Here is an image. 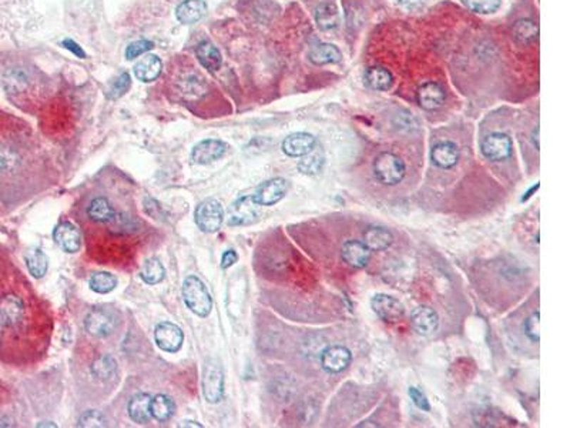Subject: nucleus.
Here are the masks:
<instances>
[{
  "label": "nucleus",
  "mask_w": 570,
  "mask_h": 428,
  "mask_svg": "<svg viewBox=\"0 0 570 428\" xmlns=\"http://www.w3.org/2000/svg\"><path fill=\"white\" fill-rule=\"evenodd\" d=\"M462 4L473 13L489 15L500 8L502 0H462Z\"/></svg>",
  "instance_id": "36"
},
{
  "label": "nucleus",
  "mask_w": 570,
  "mask_h": 428,
  "mask_svg": "<svg viewBox=\"0 0 570 428\" xmlns=\"http://www.w3.org/2000/svg\"><path fill=\"white\" fill-rule=\"evenodd\" d=\"M227 153V145L218 139H206L192 150V160L196 164H210Z\"/></svg>",
  "instance_id": "13"
},
{
  "label": "nucleus",
  "mask_w": 570,
  "mask_h": 428,
  "mask_svg": "<svg viewBox=\"0 0 570 428\" xmlns=\"http://www.w3.org/2000/svg\"><path fill=\"white\" fill-rule=\"evenodd\" d=\"M326 164V156L321 150H312L311 153H308L306 156H304V159L298 163V170L302 174L306 176H315L318 174Z\"/></svg>",
  "instance_id": "32"
},
{
  "label": "nucleus",
  "mask_w": 570,
  "mask_h": 428,
  "mask_svg": "<svg viewBox=\"0 0 570 428\" xmlns=\"http://www.w3.org/2000/svg\"><path fill=\"white\" fill-rule=\"evenodd\" d=\"M164 277H166V270L159 259L151 257L144 262L143 269H142V279L147 284H159L164 280Z\"/></svg>",
  "instance_id": "33"
},
{
  "label": "nucleus",
  "mask_w": 570,
  "mask_h": 428,
  "mask_svg": "<svg viewBox=\"0 0 570 428\" xmlns=\"http://www.w3.org/2000/svg\"><path fill=\"white\" fill-rule=\"evenodd\" d=\"M482 154L490 161H502L512 154V140L504 133H492L481 143Z\"/></svg>",
  "instance_id": "9"
},
{
  "label": "nucleus",
  "mask_w": 570,
  "mask_h": 428,
  "mask_svg": "<svg viewBox=\"0 0 570 428\" xmlns=\"http://www.w3.org/2000/svg\"><path fill=\"white\" fill-rule=\"evenodd\" d=\"M539 128H536L535 129V132H533V143H535V146H536V149L539 150Z\"/></svg>",
  "instance_id": "47"
},
{
  "label": "nucleus",
  "mask_w": 570,
  "mask_h": 428,
  "mask_svg": "<svg viewBox=\"0 0 570 428\" xmlns=\"http://www.w3.org/2000/svg\"><path fill=\"white\" fill-rule=\"evenodd\" d=\"M260 204L254 196H241L228 209L227 223L230 226H249L256 223L261 214Z\"/></svg>",
  "instance_id": "3"
},
{
  "label": "nucleus",
  "mask_w": 570,
  "mask_h": 428,
  "mask_svg": "<svg viewBox=\"0 0 570 428\" xmlns=\"http://www.w3.org/2000/svg\"><path fill=\"white\" fill-rule=\"evenodd\" d=\"M25 260H26V266L27 270L30 271V274L35 279H42L49 267V260L46 257V255L43 253V250L40 249H30L26 255H25Z\"/></svg>",
  "instance_id": "30"
},
{
  "label": "nucleus",
  "mask_w": 570,
  "mask_h": 428,
  "mask_svg": "<svg viewBox=\"0 0 570 428\" xmlns=\"http://www.w3.org/2000/svg\"><path fill=\"white\" fill-rule=\"evenodd\" d=\"M430 160L439 169H452L459 160V149L452 142H440L432 147Z\"/></svg>",
  "instance_id": "19"
},
{
  "label": "nucleus",
  "mask_w": 570,
  "mask_h": 428,
  "mask_svg": "<svg viewBox=\"0 0 570 428\" xmlns=\"http://www.w3.org/2000/svg\"><path fill=\"white\" fill-rule=\"evenodd\" d=\"M539 188H540V185H539V183H538V185L532 186V188H531V189H529V190H528V192H526V193L523 195V197H522V202H528V200H529V199H531V197L533 196V193H536V192H538V189H539Z\"/></svg>",
  "instance_id": "44"
},
{
  "label": "nucleus",
  "mask_w": 570,
  "mask_h": 428,
  "mask_svg": "<svg viewBox=\"0 0 570 428\" xmlns=\"http://www.w3.org/2000/svg\"><path fill=\"white\" fill-rule=\"evenodd\" d=\"M150 401H151V396H149L146 393H140L130 400L129 415L135 422L147 424L151 420Z\"/></svg>",
  "instance_id": "25"
},
{
  "label": "nucleus",
  "mask_w": 570,
  "mask_h": 428,
  "mask_svg": "<svg viewBox=\"0 0 570 428\" xmlns=\"http://www.w3.org/2000/svg\"><path fill=\"white\" fill-rule=\"evenodd\" d=\"M194 219L204 233H216L224 223V210L217 200L207 199L196 209Z\"/></svg>",
  "instance_id": "5"
},
{
  "label": "nucleus",
  "mask_w": 570,
  "mask_h": 428,
  "mask_svg": "<svg viewBox=\"0 0 570 428\" xmlns=\"http://www.w3.org/2000/svg\"><path fill=\"white\" fill-rule=\"evenodd\" d=\"M288 190H290V183L285 178L275 177V178L261 183L256 195H252V196H254V200L260 206L268 207V206H274L278 202H281L285 197V195L288 193Z\"/></svg>",
  "instance_id": "8"
},
{
  "label": "nucleus",
  "mask_w": 570,
  "mask_h": 428,
  "mask_svg": "<svg viewBox=\"0 0 570 428\" xmlns=\"http://www.w3.org/2000/svg\"><path fill=\"white\" fill-rule=\"evenodd\" d=\"M25 313V305L20 297L15 294H8L0 298V320L8 327L18 326Z\"/></svg>",
  "instance_id": "16"
},
{
  "label": "nucleus",
  "mask_w": 570,
  "mask_h": 428,
  "mask_svg": "<svg viewBox=\"0 0 570 428\" xmlns=\"http://www.w3.org/2000/svg\"><path fill=\"white\" fill-rule=\"evenodd\" d=\"M153 47H154V43L150 42V40H137V42H133L132 44L128 46V49H125V59H128V60H133V59H136V57L144 54L146 51L151 50Z\"/></svg>",
  "instance_id": "38"
},
{
  "label": "nucleus",
  "mask_w": 570,
  "mask_h": 428,
  "mask_svg": "<svg viewBox=\"0 0 570 428\" xmlns=\"http://www.w3.org/2000/svg\"><path fill=\"white\" fill-rule=\"evenodd\" d=\"M371 307L375 314L385 323H397L405 314L404 304L388 294H375L371 300Z\"/></svg>",
  "instance_id": "6"
},
{
  "label": "nucleus",
  "mask_w": 570,
  "mask_h": 428,
  "mask_svg": "<svg viewBox=\"0 0 570 428\" xmlns=\"http://www.w3.org/2000/svg\"><path fill=\"white\" fill-rule=\"evenodd\" d=\"M407 173L405 163L394 153L384 152L373 160V176L384 186H397Z\"/></svg>",
  "instance_id": "2"
},
{
  "label": "nucleus",
  "mask_w": 570,
  "mask_h": 428,
  "mask_svg": "<svg viewBox=\"0 0 570 428\" xmlns=\"http://www.w3.org/2000/svg\"><path fill=\"white\" fill-rule=\"evenodd\" d=\"M224 372L221 365L213 360L207 361L203 374V394L211 404H217L224 397Z\"/></svg>",
  "instance_id": "4"
},
{
  "label": "nucleus",
  "mask_w": 570,
  "mask_h": 428,
  "mask_svg": "<svg viewBox=\"0 0 570 428\" xmlns=\"http://www.w3.org/2000/svg\"><path fill=\"white\" fill-rule=\"evenodd\" d=\"M182 298L187 307L199 317H207L213 310V297L206 284L196 276H188L184 280Z\"/></svg>",
  "instance_id": "1"
},
{
  "label": "nucleus",
  "mask_w": 570,
  "mask_h": 428,
  "mask_svg": "<svg viewBox=\"0 0 570 428\" xmlns=\"http://www.w3.org/2000/svg\"><path fill=\"white\" fill-rule=\"evenodd\" d=\"M39 427H56V424H53V422H40Z\"/></svg>",
  "instance_id": "48"
},
{
  "label": "nucleus",
  "mask_w": 570,
  "mask_h": 428,
  "mask_svg": "<svg viewBox=\"0 0 570 428\" xmlns=\"http://www.w3.org/2000/svg\"><path fill=\"white\" fill-rule=\"evenodd\" d=\"M163 69V63L159 56L156 54H147L142 57L139 62L135 65V76L144 83L154 82Z\"/></svg>",
  "instance_id": "22"
},
{
  "label": "nucleus",
  "mask_w": 570,
  "mask_h": 428,
  "mask_svg": "<svg viewBox=\"0 0 570 428\" xmlns=\"http://www.w3.org/2000/svg\"><path fill=\"white\" fill-rule=\"evenodd\" d=\"M154 340L163 351L177 353L182 346L184 334L178 326L170 322H163L156 326Z\"/></svg>",
  "instance_id": "12"
},
{
  "label": "nucleus",
  "mask_w": 570,
  "mask_h": 428,
  "mask_svg": "<svg viewBox=\"0 0 570 428\" xmlns=\"http://www.w3.org/2000/svg\"><path fill=\"white\" fill-rule=\"evenodd\" d=\"M117 372V362L111 355H103L92 365V373L99 380H109Z\"/></svg>",
  "instance_id": "35"
},
{
  "label": "nucleus",
  "mask_w": 570,
  "mask_h": 428,
  "mask_svg": "<svg viewBox=\"0 0 570 428\" xmlns=\"http://www.w3.org/2000/svg\"><path fill=\"white\" fill-rule=\"evenodd\" d=\"M447 99V93L439 83L428 82L422 85L416 92V100L419 106L425 110H436L443 106Z\"/></svg>",
  "instance_id": "18"
},
{
  "label": "nucleus",
  "mask_w": 570,
  "mask_h": 428,
  "mask_svg": "<svg viewBox=\"0 0 570 428\" xmlns=\"http://www.w3.org/2000/svg\"><path fill=\"white\" fill-rule=\"evenodd\" d=\"M130 86H132L130 75H129V73H123V75L113 83V86H111V89H110V93H109V97H110L111 100H116V99L121 97L125 92H129Z\"/></svg>",
  "instance_id": "37"
},
{
  "label": "nucleus",
  "mask_w": 570,
  "mask_h": 428,
  "mask_svg": "<svg viewBox=\"0 0 570 428\" xmlns=\"http://www.w3.org/2000/svg\"><path fill=\"white\" fill-rule=\"evenodd\" d=\"M207 13L204 0H184L175 9V18L182 25H194Z\"/></svg>",
  "instance_id": "20"
},
{
  "label": "nucleus",
  "mask_w": 570,
  "mask_h": 428,
  "mask_svg": "<svg viewBox=\"0 0 570 428\" xmlns=\"http://www.w3.org/2000/svg\"><path fill=\"white\" fill-rule=\"evenodd\" d=\"M309 60L316 65V66H323V65H334V63H340L342 60V53L341 50L330 43H316L315 46L311 47L309 50Z\"/></svg>",
  "instance_id": "21"
},
{
  "label": "nucleus",
  "mask_w": 570,
  "mask_h": 428,
  "mask_svg": "<svg viewBox=\"0 0 570 428\" xmlns=\"http://www.w3.org/2000/svg\"><path fill=\"white\" fill-rule=\"evenodd\" d=\"M351 360L352 354L344 346H330L321 353V367L330 374H338L347 370Z\"/></svg>",
  "instance_id": "10"
},
{
  "label": "nucleus",
  "mask_w": 570,
  "mask_h": 428,
  "mask_svg": "<svg viewBox=\"0 0 570 428\" xmlns=\"http://www.w3.org/2000/svg\"><path fill=\"white\" fill-rule=\"evenodd\" d=\"M104 425H106L104 415L96 410L86 411L78 422V427H104Z\"/></svg>",
  "instance_id": "39"
},
{
  "label": "nucleus",
  "mask_w": 570,
  "mask_h": 428,
  "mask_svg": "<svg viewBox=\"0 0 570 428\" xmlns=\"http://www.w3.org/2000/svg\"><path fill=\"white\" fill-rule=\"evenodd\" d=\"M117 326V319L113 313L104 309H93L85 319L86 331L97 338L110 336Z\"/></svg>",
  "instance_id": "7"
},
{
  "label": "nucleus",
  "mask_w": 570,
  "mask_h": 428,
  "mask_svg": "<svg viewBox=\"0 0 570 428\" xmlns=\"http://www.w3.org/2000/svg\"><path fill=\"white\" fill-rule=\"evenodd\" d=\"M196 54L202 66H204L207 71L217 72L218 69H221L223 66L221 53L211 42L209 40L202 42L196 49Z\"/></svg>",
  "instance_id": "24"
},
{
  "label": "nucleus",
  "mask_w": 570,
  "mask_h": 428,
  "mask_svg": "<svg viewBox=\"0 0 570 428\" xmlns=\"http://www.w3.org/2000/svg\"><path fill=\"white\" fill-rule=\"evenodd\" d=\"M341 257L348 266L354 269H364L371 260V250L362 241L348 240L342 244Z\"/></svg>",
  "instance_id": "15"
},
{
  "label": "nucleus",
  "mask_w": 570,
  "mask_h": 428,
  "mask_svg": "<svg viewBox=\"0 0 570 428\" xmlns=\"http://www.w3.org/2000/svg\"><path fill=\"white\" fill-rule=\"evenodd\" d=\"M63 47H66L68 50H70L73 54H76L78 57H80V59H85L86 57V53H85V50L76 43V42H73L72 39H66V40H63Z\"/></svg>",
  "instance_id": "43"
},
{
  "label": "nucleus",
  "mask_w": 570,
  "mask_h": 428,
  "mask_svg": "<svg viewBox=\"0 0 570 428\" xmlns=\"http://www.w3.org/2000/svg\"><path fill=\"white\" fill-rule=\"evenodd\" d=\"M408 394H409L412 403H414L419 410H422V411H430L429 400H428V397H426L419 389H416V387H409V389H408Z\"/></svg>",
  "instance_id": "41"
},
{
  "label": "nucleus",
  "mask_w": 570,
  "mask_h": 428,
  "mask_svg": "<svg viewBox=\"0 0 570 428\" xmlns=\"http://www.w3.org/2000/svg\"><path fill=\"white\" fill-rule=\"evenodd\" d=\"M399 2H401L402 5H405V6L411 8V6H415V5L421 4V0H399Z\"/></svg>",
  "instance_id": "45"
},
{
  "label": "nucleus",
  "mask_w": 570,
  "mask_h": 428,
  "mask_svg": "<svg viewBox=\"0 0 570 428\" xmlns=\"http://www.w3.org/2000/svg\"><path fill=\"white\" fill-rule=\"evenodd\" d=\"M53 238L57 246L69 255L78 253L82 246V234L79 228L70 221H63L56 226L53 231Z\"/></svg>",
  "instance_id": "11"
},
{
  "label": "nucleus",
  "mask_w": 570,
  "mask_h": 428,
  "mask_svg": "<svg viewBox=\"0 0 570 428\" xmlns=\"http://www.w3.org/2000/svg\"><path fill=\"white\" fill-rule=\"evenodd\" d=\"M394 241V236L388 228L369 227L364 233V243L371 252L387 250Z\"/></svg>",
  "instance_id": "23"
},
{
  "label": "nucleus",
  "mask_w": 570,
  "mask_h": 428,
  "mask_svg": "<svg viewBox=\"0 0 570 428\" xmlns=\"http://www.w3.org/2000/svg\"><path fill=\"white\" fill-rule=\"evenodd\" d=\"M539 327H540V314L539 312L533 313L526 322H525V334L528 336L529 340L533 343H539L540 334H539Z\"/></svg>",
  "instance_id": "40"
},
{
  "label": "nucleus",
  "mask_w": 570,
  "mask_h": 428,
  "mask_svg": "<svg viewBox=\"0 0 570 428\" xmlns=\"http://www.w3.org/2000/svg\"><path fill=\"white\" fill-rule=\"evenodd\" d=\"M150 412H151V418H154L160 422H166L174 414V403L170 397H167L164 394L151 397Z\"/></svg>",
  "instance_id": "29"
},
{
  "label": "nucleus",
  "mask_w": 570,
  "mask_h": 428,
  "mask_svg": "<svg viewBox=\"0 0 570 428\" xmlns=\"http://www.w3.org/2000/svg\"><path fill=\"white\" fill-rule=\"evenodd\" d=\"M365 83L368 85V87H371L373 90L384 92V90L391 89V86L394 83V76L385 68L373 66L365 72Z\"/></svg>",
  "instance_id": "26"
},
{
  "label": "nucleus",
  "mask_w": 570,
  "mask_h": 428,
  "mask_svg": "<svg viewBox=\"0 0 570 428\" xmlns=\"http://www.w3.org/2000/svg\"><path fill=\"white\" fill-rule=\"evenodd\" d=\"M316 146V139L309 133H292L283 142V152L290 157H304Z\"/></svg>",
  "instance_id": "17"
},
{
  "label": "nucleus",
  "mask_w": 570,
  "mask_h": 428,
  "mask_svg": "<svg viewBox=\"0 0 570 428\" xmlns=\"http://www.w3.org/2000/svg\"><path fill=\"white\" fill-rule=\"evenodd\" d=\"M514 37L521 44H529L539 37V27L531 19L518 20L514 26Z\"/></svg>",
  "instance_id": "31"
},
{
  "label": "nucleus",
  "mask_w": 570,
  "mask_h": 428,
  "mask_svg": "<svg viewBox=\"0 0 570 428\" xmlns=\"http://www.w3.org/2000/svg\"><path fill=\"white\" fill-rule=\"evenodd\" d=\"M411 324L419 336L429 337L439 327V316L429 305H421L412 312Z\"/></svg>",
  "instance_id": "14"
},
{
  "label": "nucleus",
  "mask_w": 570,
  "mask_h": 428,
  "mask_svg": "<svg viewBox=\"0 0 570 428\" xmlns=\"http://www.w3.org/2000/svg\"><path fill=\"white\" fill-rule=\"evenodd\" d=\"M180 427H203V425L199 424V422H196V421H182V422L180 424Z\"/></svg>",
  "instance_id": "46"
},
{
  "label": "nucleus",
  "mask_w": 570,
  "mask_h": 428,
  "mask_svg": "<svg viewBox=\"0 0 570 428\" xmlns=\"http://www.w3.org/2000/svg\"><path fill=\"white\" fill-rule=\"evenodd\" d=\"M87 214H89L90 220H93L96 223H110L116 216V210L107 199L97 197V199L92 200V203L87 209Z\"/></svg>",
  "instance_id": "27"
},
{
  "label": "nucleus",
  "mask_w": 570,
  "mask_h": 428,
  "mask_svg": "<svg viewBox=\"0 0 570 428\" xmlns=\"http://www.w3.org/2000/svg\"><path fill=\"white\" fill-rule=\"evenodd\" d=\"M316 25L321 30H331L335 29L340 23V13L335 5L333 4H321L316 8L315 13Z\"/></svg>",
  "instance_id": "28"
},
{
  "label": "nucleus",
  "mask_w": 570,
  "mask_h": 428,
  "mask_svg": "<svg viewBox=\"0 0 570 428\" xmlns=\"http://www.w3.org/2000/svg\"><path fill=\"white\" fill-rule=\"evenodd\" d=\"M238 260V255L235 250H227L221 257V269H230Z\"/></svg>",
  "instance_id": "42"
},
{
  "label": "nucleus",
  "mask_w": 570,
  "mask_h": 428,
  "mask_svg": "<svg viewBox=\"0 0 570 428\" xmlns=\"http://www.w3.org/2000/svg\"><path fill=\"white\" fill-rule=\"evenodd\" d=\"M89 286L94 293L99 294H107L110 291H113L117 286V277L111 273L107 271H99L94 273L90 280H89Z\"/></svg>",
  "instance_id": "34"
}]
</instances>
